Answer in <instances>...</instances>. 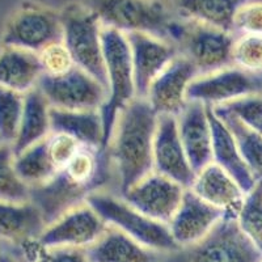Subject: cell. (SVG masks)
<instances>
[{"label":"cell","instance_id":"obj_1","mask_svg":"<svg viewBox=\"0 0 262 262\" xmlns=\"http://www.w3.org/2000/svg\"><path fill=\"white\" fill-rule=\"evenodd\" d=\"M158 113L146 98H134L119 112L105 154L113 165L119 193L154 172Z\"/></svg>","mask_w":262,"mask_h":262},{"label":"cell","instance_id":"obj_2","mask_svg":"<svg viewBox=\"0 0 262 262\" xmlns=\"http://www.w3.org/2000/svg\"><path fill=\"white\" fill-rule=\"evenodd\" d=\"M97 16L102 27L119 32L147 33L176 43L182 23L173 18L161 0H81Z\"/></svg>","mask_w":262,"mask_h":262},{"label":"cell","instance_id":"obj_3","mask_svg":"<svg viewBox=\"0 0 262 262\" xmlns=\"http://www.w3.org/2000/svg\"><path fill=\"white\" fill-rule=\"evenodd\" d=\"M85 202L107 226L119 229L148 249L159 253H174L181 249L174 242L168 224L139 212L121 195L100 189L86 196Z\"/></svg>","mask_w":262,"mask_h":262},{"label":"cell","instance_id":"obj_4","mask_svg":"<svg viewBox=\"0 0 262 262\" xmlns=\"http://www.w3.org/2000/svg\"><path fill=\"white\" fill-rule=\"evenodd\" d=\"M101 45L104 54L107 98L101 109L105 128V149L118 113L137 98L131 51L125 33L102 27Z\"/></svg>","mask_w":262,"mask_h":262},{"label":"cell","instance_id":"obj_5","mask_svg":"<svg viewBox=\"0 0 262 262\" xmlns=\"http://www.w3.org/2000/svg\"><path fill=\"white\" fill-rule=\"evenodd\" d=\"M63 43L75 66L97 79L107 90L101 45L102 24L83 2H74L60 9Z\"/></svg>","mask_w":262,"mask_h":262},{"label":"cell","instance_id":"obj_6","mask_svg":"<svg viewBox=\"0 0 262 262\" xmlns=\"http://www.w3.org/2000/svg\"><path fill=\"white\" fill-rule=\"evenodd\" d=\"M60 41H63L60 11L37 2H23L7 20L2 37V45L37 54Z\"/></svg>","mask_w":262,"mask_h":262},{"label":"cell","instance_id":"obj_7","mask_svg":"<svg viewBox=\"0 0 262 262\" xmlns=\"http://www.w3.org/2000/svg\"><path fill=\"white\" fill-rule=\"evenodd\" d=\"M262 254L235 219L223 217L200 243L169 253L164 262H261Z\"/></svg>","mask_w":262,"mask_h":262},{"label":"cell","instance_id":"obj_8","mask_svg":"<svg viewBox=\"0 0 262 262\" xmlns=\"http://www.w3.org/2000/svg\"><path fill=\"white\" fill-rule=\"evenodd\" d=\"M51 107L63 111H100L107 90L92 75L75 66L63 75H42L37 85Z\"/></svg>","mask_w":262,"mask_h":262},{"label":"cell","instance_id":"obj_9","mask_svg":"<svg viewBox=\"0 0 262 262\" xmlns=\"http://www.w3.org/2000/svg\"><path fill=\"white\" fill-rule=\"evenodd\" d=\"M232 33L195 21H182L177 48L201 74H209L232 64Z\"/></svg>","mask_w":262,"mask_h":262},{"label":"cell","instance_id":"obj_10","mask_svg":"<svg viewBox=\"0 0 262 262\" xmlns=\"http://www.w3.org/2000/svg\"><path fill=\"white\" fill-rule=\"evenodd\" d=\"M261 81L256 75L235 66L201 74L190 83L186 92L188 102H200L206 106H222L244 96L259 93Z\"/></svg>","mask_w":262,"mask_h":262},{"label":"cell","instance_id":"obj_11","mask_svg":"<svg viewBox=\"0 0 262 262\" xmlns=\"http://www.w3.org/2000/svg\"><path fill=\"white\" fill-rule=\"evenodd\" d=\"M106 228L107 224L84 202L48 224L38 240L48 248L88 249L98 242Z\"/></svg>","mask_w":262,"mask_h":262},{"label":"cell","instance_id":"obj_12","mask_svg":"<svg viewBox=\"0 0 262 262\" xmlns=\"http://www.w3.org/2000/svg\"><path fill=\"white\" fill-rule=\"evenodd\" d=\"M185 190L173 180L152 172L118 195L142 214L168 224L176 214Z\"/></svg>","mask_w":262,"mask_h":262},{"label":"cell","instance_id":"obj_13","mask_svg":"<svg viewBox=\"0 0 262 262\" xmlns=\"http://www.w3.org/2000/svg\"><path fill=\"white\" fill-rule=\"evenodd\" d=\"M154 172L173 180L185 189H190L193 184L195 172L181 143L176 116H158L154 139Z\"/></svg>","mask_w":262,"mask_h":262},{"label":"cell","instance_id":"obj_14","mask_svg":"<svg viewBox=\"0 0 262 262\" xmlns=\"http://www.w3.org/2000/svg\"><path fill=\"white\" fill-rule=\"evenodd\" d=\"M130 45L137 97L146 98L149 85L180 54L176 43L147 33L126 34Z\"/></svg>","mask_w":262,"mask_h":262},{"label":"cell","instance_id":"obj_15","mask_svg":"<svg viewBox=\"0 0 262 262\" xmlns=\"http://www.w3.org/2000/svg\"><path fill=\"white\" fill-rule=\"evenodd\" d=\"M198 75L200 72L195 66L180 53L152 81L146 100L158 116L169 114L177 117L188 104L186 92Z\"/></svg>","mask_w":262,"mask_h":262},{"label":"cell","instance_id":"obj_16","mask_svg":"<svg viewBox=\"0 0 262 262\" xmlns=\"http://www.w3.org/2000/svg\"><path fill=\"white\" fill-rule=\"evenodd\" d=\"M222 219L223 212L186 189L168 227L177 245L186 248L205 238Z\"/></svg>","mask_w":262,"mask_h":262},{"label":"cell","instance_id":"obj_17","mask_svg":"<svg viewBox=\"0 0 262 262\" xmlns=\"http://www.w3.org/2000/svg\"><path fill=\"white\" fill-rule=\"evenodd\" d=\"M180 138L195 173L212 163V133L207 106L188 102L177 116Z\"/></svg>","mask_w":262,"mask_h":262},{"label":"cell","instance_id":"obj_18","mask_svg":"<svg viewBox=\"0 0 262 262\" xmlns=\"http://www.w3.org/2000/svg\"><path fill=\"white\" fill-rule=\"evenodd\" d=\"M190 190L202 201L223 212V217L237 219L247 194L226 170L210 163L195 173Z\"/></svg>","mask_w":262,"mask_h":262},{"label":"cell","instance_id":"obj_19","mask_svg":"<svg viewBox=\"0 0 262 262\" xmlns=\"http://www.w3.org/2000/svg\"><path fill=\"white\" fill-rule=\"evenodd\" d=\"M91 193L93 191L90 188L74 181L64 170H59L45 185L30 189V201L42 212L48 226L69 210L85 202Z\"/></svg>","mask_w":262,"mask_h":262},{"label":"cell","instance_id":"obj_20","mask_svg":"<svg viewBox=\"0 0 262 262\" xmlns=\"http://www.w3.org/2000/svg\"><path fill=\"white\" fill-rule=\"evenodd\" d=\"M212 133V163L226 170L245 194L256 188L257 180L245 164L233 135L211 106H207Z\"/></svg>","mask_w":262,"mask_h":262},{"label":"cell","instance_id":"obj_21","mask_svg":"<svg viewBox=\"0 0 262 262\" xmlns=\"http://www.w3.org/2000/svg\"><path fill=\"white\" fill-rule=\"evenodd\" d=\"M86 250L90 262H164L169 253H159L107 226L104 235Z\"/></svg>","mask_w":262,"mask_h":262},{"label":"cell","instance_id":"obj_22","mask_svg":"<svg viewBox=\"0 0 262 262\" xmlns=\"http://www.w3.org/2000/svg\"><path fill=\"white\" fill-rule=\"evenodd\" d=\"M51 133L74 138L84 147L105 151V128L100 111L50 109Z\"/></svg>","mask_w":262,"mask_h":262},{"label":"cell","instance_id":"obj_23","mask_svg":"<svg viewBox=\"0 0 262 262\" xmlns=\"http://www.w3.org/2000/svg\"><path fill=\"white\" fill-rule=\"evenodd\" d=\"M43 75L37 53L2 45L0 48V85L23 95L34 90Z\"/></svg>","mask_w":262,"mask_h":262},{"label":"cell","instance_id":"obj_24","mask_svg":"<svg viewBox=\"0 0 262 262\" xmlns=\"http://www.w3.org/2000/svg\"><path fill=\"white\" fill-rule=\"evenodd\" d=\"M46 223L42 212L32 201H0V240L12 245L38 238Z\"/></svg>","mask_w":262,"mask_h":262},{"label":"cell","instance_id":"obj_25","mask_svg":"<svg viewBox=\"0 0 262 262\" xmlns=\"http://www.w3.org/2000/svg\"><path fill=\"white\" fill-rule=\"evenodd\" d=\"M50 109V104L37 86L25 93L24 109L17 135L15 142L11 144L15 155L46 139L51 134Z\"/></svg>","mask_w":262,"mask_h":262},{"label":"cell","instance_id":"obj_26","mask_svg":"<svg viewBox=\"0 0 262 262\" xmlns=\"http://www.w3.org/2000/svg\"><path fill=\"white\" fill-rule=\"evenodd\" d=\"M245 0H172L184 20L195 21L217 29L233 32V17Z\"/></svg>","mask_w":262,"mask_h":262},{"label":"cell","instance_id":"obj_27","mask_svg":"<svg viewBox=\"0 0 262 262\" xmlns=\"http://www.w3.org/2000/svg\"><path fill=\"white\" fill-rule=\"evenodd\" d=\"M13 165L21 181L30 189L45 185L59 172L49 154L48 138L15 155Z\"/></svg>","mask_w":262,"mask_h":262},{"label":"cell","instance_id":"obj_28","mask_svg":"<svg viewBox=\"0 0 262 262\" xmlns=\"http://www.w3.org/2000/svg\"><path fill=\"white\" fill-rule=\"evenodd\" d=\"M212 109L233 135L238 151L250 172L257 181H262V135L244 125L227 107L216 106Z\"/></svg>","mask_w":262,"mask_h":262},{"label":"cell","instance_id":"obj_29","mask_svg":"<svg viewBox=\"0 0 262 262\" xmlns=\"http://www.w3.org/2000/svg\"><path fill=\"white\" fill-rule=\"evenodd\" d=\"M13 161L12 146L0 144V201L27 202L30 201V188L17 176Z\"/></svg>","mask_w":262,"mask_h":262},{"label":"cell","instance_id":"obj_30","mask_svg":"<svg viewBox=\"0 0 262 262\" xmlns=\"http://www.w3.org/2000/svg\"><path fill=\"white\" fill-rule=\"evenodd\" d=\"M18 262H90L85 249L48 248L38 238H30L17 245Z\"/></svg>","mask_w":262,"mask_h":262},{"label":"cell","instance_id":"obj_31","mask_svg":"<svg viewBox=\"0 0 262 262\" xmlns=\"http://www.w3.org/2000/svg\"><path fill=\"white\" fill-rule=\"evenodd\" d=\"M236 222L242 232L262 254V181L257 182L256 188L245 195Z\"/></svg>","mask_w":262,"mask_h":262},{"label":"cell","instance_id":"obj_32","mask_svg":"<svg viewBox=\"0 0 262 262\" xmlns=\"http://www.w3.org/2000/svg\"><path fill=\"white\" fill-rule=\"evenodd\" d=\"M24 109V95L0 85V139L12 144Z\"/></svg>","mask_w":262,"mask_h":262},{"label":"cell","instance_id":"obj_33","mask_svg":"<svg viewBox=\"0 0 262 262\" xmlns=\"http://www.w3.org/2000/svg\"><path fill=\"white\" fill-rule=\"evenodd\" d=\"M232 64L252 75L262 72V36L243 34L235 39Z\"/></svg>","mask_w":262,"mask_h":262},{"label":"cell","instance_id":"obj_34","mask_svg":"<svg viewBox=\"0 0 262 262\" xmlns=\"http://www.w3.org/2000/svg\"><path fill=\"white\" fill-rule=\"evenodd\" d=\"M222 106L227 107L244 125L262 135V96L259 93L244 96Z\"/></svg>","mask_w":262,"mask_h":262},{"label":"cell","instance_id":"obj_35","mask_svg":"<svg viewBox=\"0 0 262 262\" xmlns=\"http://www.w3.org/2000/svg\"><path fill=\"white\" fill-rule=\"evenodd\" d=\"M38 57L43 74L50 76L63 75L75 67L71 54L67 50L63 41L49 45L48 48L39 51Z\"/></svg>","mask_w":262,"mask_h":262},{"label":"cell","instance_id":"obj_36","mask_svg":"<svg viewBox=\"0 0 262 262\" xmlns=\"http://www.w3.org/2000/svg\"><path fill=\"white\" fill-rule=\"evenodd\" d=\"M48 146L51 160L58 170H62L83 147L76 139L60 133H51L49 135Z\"/></svg>","mask_w":262,"mask_h":262},{"label":"cell","instance_id":"obj_37","mask_svg":"<svg viewBox=\"0 0 262 262\" xmlns=\"http://www.w3.org/2000/svg\"><path fill=\"white\" fill-rule=\"evenodd\" d=\"M233 30L262 36V2H244L233 17Z\"/></svg>","mask_w":262,"mask_h":262},{"label":"cell","instance_id":"obj_38","mask_svg":"<svg viewBox=\"0 0 262 262\" xmlns=\"http://www.w3.org/2000/svg\"><path fill=\"white\" fill-rule=\"evenodd\" d=\"M0 262H18L15 254L8 252H0Z\"/></svg>","mask_w":262,"mask_h":262},{"label":"cell","instance_id":"obj_39","mask_svg":"<svg viewBox=\"0 0 262 262\" xmlns=\"http://www.w3.org/2000/svg\"><path fill=\"white\" fill-rule=\"evenodd\" d=\"M2 143H3V140H2V139H0V144H2Z\"/></svg>","mask_w":262,"mask_h":262},{"label":"cell","instance_id":"obj_40","mask_svg":"<svg viewBox=\"0 0 262 262\" xmlns=\"http://www.w3.org/2000/svg\"><path fill=\"white\" fill-rule=\"evenodd\" d=\"M261 262H262V261H261Z\"/></svg>","mask_w":262,"mask_h":262}]
</instances>
